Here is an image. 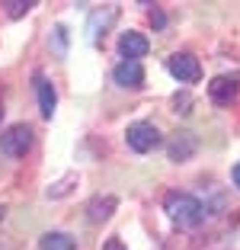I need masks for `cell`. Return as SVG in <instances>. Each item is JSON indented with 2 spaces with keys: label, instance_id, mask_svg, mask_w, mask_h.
<instances>
[{
  "label": "cell",
  "instance_id": "cell-1",
  "mask_svg": "<svg viewBox=\"0 0 240 250\" xmlns=\"http://www.w3.org/2000/svg\"><path fill=\"white\" fill-rule=\"evenodd\" d=\"M163 212L170 215V221H173L176 228H199L205 218V206L199 202L192 192H167L163 196Z\"/></svg>",
  "mask_w": 240,
  "mask_h": 250
},
{
  "label": "cell",
  "instance_id": "cell-2",
  "mask_svg": "<svg viewBox=\"0 0 240 250\" xmlns=\"http://www.w3.org/2000/svg\"><path fill=\"white\" fill-rule=\"evenodd\" d=\"M32 141H36L32 125L16 122V125H10L7 132L0 135V151H3L7 157H26L32 151Z\"/></svg>",
  "mask_w": 240,
  "mask_h": 250
},
{
  "label": "cell",
  "instance_id": "cell-3",
  "mask_svg": "<svg viewBox=\"0 0 240 250\" xmlns=\"http://www.w3.org/2000/svg\"><path fill=\"white\" fill-rule=\"evenodd\" d=\"M125 141H128L131 151H138V154H147L154 147L160 145V132L154 122H131L128 132H125Z\"/></svg>",
  "mask_w": 240,
  "mask_h": 250
},
{
  "label": "cell",
  "instance_id": "cell-4",
  "mask_svg": "<svg viewBox=\"0 0 240 250\" xmlns=\"http://www.w3.org/2000/svg\"><path fill=\"white\" fill-rule=\"evenodd\" d=\"M167 71L173 74L180 83H199V81H202V64H199V58L189 55V52L170 55V58H167Z\"/></svg>",
  "mask_w": 240,
  "mask_h": 250
},
{
  "label": "cell",
  "instance_id": "cell-5",
  "mask_svg": "<svg viewBox=\"0 0 240 250\" xmlns=\"http://www.w3.org/2000/svg\"><path fill=\"white\" fill-rule=\"evenodd\" d=\"M237 93H240V77L237 74H221V77H215V81L208 83L211 103H218V106H231L234 100H237Z\"/></svg>",
  "mask_w": 240,
  "mask_h": 250
},
{
  "label": "cell",
  "instance_id": "cell-6",
  "mask_svg": "<svg viewBox=\"0 0 240 250\" xmlns=\"http://www.w3.org/2000/svg\"><path fill=\"white\" fill-rule=\"evenodd\" d=\"M147 52H151V42H147L141 32H135V29L122 32V39H119V55H122V61H141Z\"/></svg>",
  "mask_w": 240,
  "mask_h": 250
},
{
  "label": "cell",
  "instance_id": "cell-7",
  "mask_svg": "<svg viewBox=\"0 0 240 250\" xmlns=\"http://www.w3.org/2000/svg\"><path fill=\"white\" fill-rule=\"evenodd\" d=\"M196 151H199V141H196L192 132H176L173 138H170V145H167V154H170L173 164H186Z\"/></svg>",
  "mask_w": 240,
  "mask_h": 250
},
{
  "label": "cell",
  "instance_id": "cell-8",
  "mask_svg": "<svg viewBox=\"0 0 240 250\" xmlns=\"http://www.w3.org/2000/svg\"><path fill=\"white\" fill-rule=\"evenodd\" d=\"M112 81L119 87H128V90H138L144 83V64L141 61H119L116 71H112Z\"/></svg>",
  "mask_w": 240,
  "mask_h": 250
},
{
  "label": "cell",
  "instance_id": "cell-9",
  "mask_svg": "<svg viewBox=\"0 0 240 250\" xmlns=\"http://www.w3.org/2000/svg\"><path fill=\"white\" fill-rule=\"evenodd\" d=\"M116 20H119V7H102V10H96V13L90 16V26H87L90 42L100 45L102 39H106V32H109V26H112Z\"/></svg>",
  "mask_w": 240,
  "mask_h": 250
},
{
  "label": "cell",
  "instance_id": "cell-10",
  "mask_svg": "<svg viewBox=\"0 0 240 250\" xmlns=\"http://www.w3.org/2000/svg\"><path fill=\"white\" fill-rule=\"evenodd\" d=\"M36 96H39V112H42L45 119H51V116H55V103H58V93H55L51 81L45 77L42 71L36 74Z\"/></svg>",
  "mask_w": 240,
  "mask_h": 250
},
{
  "label": "cell",
  "instance_id": "cell-11",
  "mask_svg": "<svg viewBox=\"0 0 240 250\" xmlns=\"http://www.w3.org/2000/svg\"><path fill=\"white\" fill-rule=\"evenodd\" d=\"M39 250H77V241L71 234H64V231H48L39 241Z\"/></svg>",
  "mask_w": 240,
  "mask_h": 250
},
{
  "label": "cell",
  "instance_id": "cell-12",
  "mask_svg": "<svg viewBox=\"0 0 240 250\" xmlns=\"http://www.w3.org/2000/svg\"><path fill=\"white\" fill-rule=\"evenodd\" d=\"M90 221H106L112 212H116V196H96L93 202H90Z\"/></svg>",
  "mask_w": 240,
  "mask_h": 250
},
{
  "label": "cell",
  "instance_id": "cell-13",
  "mask_svg": "<svg viewBox=\"0 0 240 250\" xmlns=\"http://www.w3.org/2000/svg\"><path fill=\"white\" fill-rule=\"evenodd\" d=\"M3 7H7V13H10V16H13V20H16V16L29 13V10L36 7V3H32V0H7V3H3Z\"/></svg>",
  "mask_w": 240,
  "mask_h": 250
},
{
  "label": "cell",
  "instance_id": "cell-14",
  "mask_svg": "<svg viewBox=\"0 0 240 250\" xmlns=\"http://www.w3.org/2000/svg\"><path fill=\"white\" fill-rule=\"evenodd\" d=\"M173 106H176V112H182V116H186V112H189V106H192V100H189V93H176L173 96Z\"/></svg>",
  "mask_w": 240,
  "mask_h": 250
},
{
  "label": "cell",
  "instance_id": "cell-15",
  "mask_svg": "<svg viewBox=\"0 0 240 250\" xmlns=\"http://www.w3.org/2000/svg\"><path fill=\"white\" fill-rule=\"evenodd\" d=\"M151 22L157 26V29H163V26H167V20H163V13H160V10H151Z\"/></svg>",
  "mask_w": 240,
  "mask_h": 250
},
{
  "label": "cell",
  "instance_id": "cell-16",
  "mask_svg": "<svg viewBox=\"0 0 240 250\" xmlns=\"http://www.w3.org/2000/svg\"><path fill=\"white\" fill-rule=\"evenodd\" d=\"M102 250H125V244L119 241V237H109V241L102 244Z\"/></svg>",
  "mask_w": 240,
  "mask_h": 250
},
{
  "label": "cell",
  "instance_id": "cell-17",
  "mask_svg": "<svg viewBox=\"0 0 240 250\" xmlns=\"http://www.w3.org/2000/svg\"><path fill=\"white\" fill-rule=\"evenodd\" d=\"M231 177H234V186L240 189V164H234V170H231Z\"/></svg>",
  "mask_w": 240,
  "mask_h": 250
},
{
  "label": "cell",
  "instance_id": "cell-18",
  "mask_svg": "<svg viewBox=\"0 0 240 250\" xmlns=\"http://www.w3.org/2000/svg\"><path fill=\"white\" fill-rule=\"evenodd\" d=\"M0 119H3V103H0Z\"/></svg>",
  "mask_w": 240,
  "mask_h": 250
}]
</instances>
